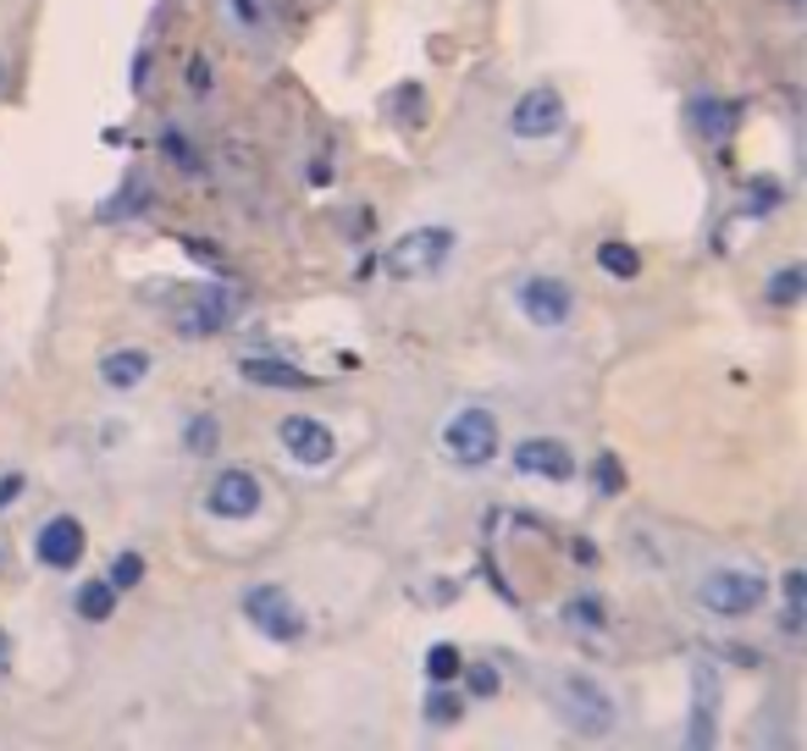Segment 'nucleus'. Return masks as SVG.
<instances>
[{
  "label": "nucleus",
  "mask_w": 807,
  "mask_h": 751,
  "mask_svg": "<svg viewBox=\"0 0 807 751\" xmlns=\"http://www.w3.org/2000/svg\"><path fill=\"white\" fill-rule=\"evenodd\" d=\"M454 255V233L449 227H415L404 233L393 249H387V271L398 283H421V277H437Z\"/></svg>",
  "instance_id": "1"
},
{
  "label": "nucleus",
  "mask_w": 807,
  "mask_h": 751,
  "mask_svg": "<svg viewBox=\"0 0 807 751\" xmlns=\"http://www.w3.org/2000/svg\"><path fill=\"white\" fill-rule=\"evenodd\" d=\"M443 448L454 464H465V470H482L498 458V421L486 415V409H460L449 426H443Z\"/></svg>",
  "instance_id": "2"
},
{
  "label": "nucleus",
  "mask_w": 807,
  "mask_h": 751,
  "mask_svg": "<svg viewBox=\"0 0 807 751\" xmlns=\"http://www.w3.org/2000/svg\"><path fill=\"white\" fill-rule=\"evenodd\" d=\"M764 575H752V570H713V575H702V586H697V597L708 613H719V619H741V613H752L758 602H764Z\"/></svg>",
  "instance_id": "3"
},
{
  "label": "nucleus",
  "mask_w": 807,
  "mask_h": 751,
  "mask_svg": "<svg viewBox=\"0 0 807 751\" xmlns=\"http://www.w3.org/2000/svg\"><path fill=\"white\" fill-rule=\"evenodd\" d=\"M244 613H249V624H255L260 635H272V641H299V635H305V607L288 597L283 586H249V592H244Z\"/></svg>",
  "instance_id": "4"
},
{
  "label": "nucleus",
  "mask_w": 807,
  "mask_h": 751,
  "mask_svg": "<svg viewBox=\"0 0 807 751\" xmlns=\"http://www.w3.org/2000/svg\"><path fill=\"white\" fill-rule=\"evenodd\" d=\"M559 702H564V719H570L575 730H587V735H603V730L614 724V702H609L603 685L587 680V674H564Z\"/></svg>",
  "instance_id": "5"
},
{
  "label": "nucleus",
  "mask_w": 807,
  "mask_h": 751,
  "mask_svg": "<svg viewBox=\"0 0 807 751\" xmlns=\"http://www.w3.org/2000/svg\"><path fill=\"white\" fill-rule=\"evenodd\" d=\"M205 508L216 514V520H249L255 508H260V481L249 475V470H216V481H210V492H205Z\"/></svg>",
  "instance_id": "6"
},
{
  "label": "nucleus",
  "mask_w": 807,
  "mask_h": 751,
  "mask_svg": "<svg viewBox=\"0 0 807 751\" xmlns=\"http://www.w3.org/2000/svg\"><path fill=\"white\" fill-rule=\"evenodd\" d=\"M233 315H238V294L216 283V288H205L199 299H188V309L177 315V332H183V337H210V332L233 326Z\"/></svg>",
  "instance_id": "7"
},
{
  "label": "nucleus",
  "mask_w": 807,
  "mask_h": 751,
  "mask_svg": "<svg viewBox=\"0 0 807 751\" xmlns=\"http://www.w3.org/2000/svg\"><path fill=\"white\" fill-rule=\"evenodd\" d=\"M39 564L45 570H72L78 559H83V547H89V536H83V525L72 520V514H56V520H45L39 525Z\"/></svg>",
  "instance_id": "8"
},
{
  "label": "nucleus",
  "mask_w": 807,
  "mask_h": 751,
  "mask_svg": "<svg viewBox=\"0 0 807 751\" xmlns=\"http://www.w3.org/2000/svg\"><path fill=\"white\" fill-rule=\"evenodd\" d=\"M559 122H564L559 89H531V95H520V106L509 111V128H514L520 139H548V134H559Z\"/></svg>",
  "instance_id": "9"
},
{
  "label": "nucleus",
  "mask_w": 807,
  "mask_h": 751,
  "mask_svg": "<svg viewBox=\"0 0 807 751\" xmlns=\"http://www.w3.org/2000/svg\"><path fill=\"white\" fill-rule=\"evenodd\" d=\"M570 288L559 283V277H531V283H520V309H525V320L531 326H564L570 320Z\"/></svg>",
  "instance_id": "10"
},
{
  "label": "nucleus",
  "mask_w": 807,
  "mask_h": 751,
  "mask_svg": "<svg viewBox=\"0 0 807 751\" xmlns=\"http://www.w3.org/2000/svg\"><path fill=\"white\" fill-rule=\"evenodd\" d=\"M514 470L520 475H542V481H570L575 475V453L564 443H553V437H525L514 448Z\"/></svg>",
  "instance_id": "11"
},
{
  "label": "nucleus",
  "mask_w": 807,
  "mask_h": 751,
  "mask_svg": "<svg viewBox=\"0 0 807 751\" xmlns=\"http://www.w3.org/2000/svg\"><path fill=\"white\" fill-rule=\"evenodd\" d=\"M283 448L294 453L299 464L322 470L326 458H332V432H326L322 421H311V415H288L283 421Z\"/></svg>",
  "instance_id": "12"
},
{
  "label": "nucleus",
  "mask_w": 807,
  "mask_h": 751,
  "mask_svg": "<svg viewBox=\"0 0 807 751\" xmlns=\"http://www.w3.org/2000/svg\"><path fill=\"white\" fill-rule=\"evenodd\" d=\"M145 376H150V354H145V348H117V354H106V359H100V382H106V387H117V393L139 387Z\"/></svg>",
  "instance_id": "13"
},
{
  "label": "nucleus",
  "mask_w": 807,
  "mask_h": 751,
  "mask_svg": "<svg viewBox=\"0 0 807 751\" xmlns=\"http://www.w3.org/2000/svg\"><path fill=\"white\" fill-rule=\"evenodd\" d=\"M713 713H719V696H713V669H697L691 730H686V741H691V747H713Z\"/></svg>",
  "instance_id": "14"
},
{
  "label": "nucleus",
  "mask_w": 807,
  "mask_h": 751,
  "mask_svg": "<svg viewBox=\"0 0 807 751\" xmlns=\"http://www.w3.org/2000/svg\"><path fill=\"white\" fill-rule=\"evenodd\" d=\"M691 122H697V134L708 145H725L736 134V106H725V100H691Z\"/></svg>",
  "instance_id": "15"
},
{
  "label": "nucleus",
  "mask_w": 807,
  "mask_h": 751,
  "mask_svg": "<svg viewBox=\"0 0 807 751\" xmlns=\"http://www.w3.org/2000/svg\"><path fill=\"white\" fill-rule=\"evenodd\" d=\"M238 370H244V382H255V387H311V376H305L299 365H288V359H244Z\"/></svg>",
  "instance_id": "16"
},
{
  "label": "nucleus",
  "mask_w": 807,
  "mask_h": 751,
  "mask_svg": "<svg viewBox=\"0 0 807 751\" xmlns=\"http://www.w3.org/2000/svg\"><path fill=\"white\" fill-rule=\"evenodd\" d=\"M465 719V696L454 691V685H432V696H426V724L432 730H454Z\"/></svg>",
  "instance_id": "17"
},
{
  "label": "nucleus",
  "mask_w": 807,
  "mask_h": 751,
  "mask_svg": "<svg viewBox=\"0 0 807 751\" xmlns=\"http://www.w3.org/2000/svg\"><path fill=\"white\" fill-rule=\"evenodd\" d=\"M460 669H465V658H460L454 641H437V646L426 652V680H432V685H454Z\"/></svg>",
  "instance_id": "18"
},
{
  "label": "nucleus",
  "mask_w": 807,
  "mask_h": 751,
  "mask_svg": "<svg viewBox=\"0 0 807 751\" xmlns=\"http://www.w3.org/2000/svg\"><path fill=\"white\" fill-rule=\"evenodd\" d=\"M111 607H117V586H111V581H89V586H78V613H83L89 624L111 619Z\"/></svg>",
  "instance_id": "19"
},
{
  "label": "nucleus",
  "mask_w": 807,
  "mask_h": 751,
  "mask_svg": "<svg viewBox=\"0 0 807 751\" xmlns=\"http://www.w3.org/2000/svg\"><path fill=\"white\" fill-rule=\"evenodd\" d=\"M598 266H603L609 277H620V283H631V277L642 271V255H637L631 244H598Z\"/></svg>",
  "instance_id": "20"
},
{
  "label": "nucleus",
  "mask_w": 807,
  "mask_h": 751,
  "mask_svg": "<svg viewBox=\"0 0 807 751\" xmlns=\"http://www.w3.org/2000/svg\"><path fill=\"white\" fill-rule=\"evenodd\" d=\"M807 294V277H803V266H786L775 283H769V299L775 304H797Z\"/></svg>",
  "instance_id": "21"
},
{
  "label": "nucleus",
  "mask_w": 807,
  "mask_h": 751,
  "mask_svg": "<svg viewBox=\"0 0 807 751\" xmlns=\"http://www.w3.org/2000/svg\"><path fill=\"white\" fill-rule=\"evenodd\" d=\"M564 624H570V630H603V607H598L592 597L564 602Z\"/></svg>",
  "instance_id": "22"
},
{
  "label": "nucleus",
  "mask_w": 807,
  "mask_h": 751,
  "mask_svg": "<svg viewBox=\"0 0 807 751\" xmlns=\"http://www.w3.org/2000/svg\"><path fill=\"white\" fill-rule=\"evenodd\" d=\"M139 581H145V559H139V553H122V559L111 564V586L128 592V586H139Z\"/></svg>",
  "instance_id": "23"
},
{
  "label": "nucleus",
  "mask_w": 807,
  "mask_h": 751,
  "mask_svg": "<svg viewBox=\"0 0 807 751\" xmlns=\"http://www.w3.org/2000/svg\"><path fill=\"white\" fill-rule=\"evenodd\" d=\"M460 674H465V685H471V696H498V685H503L492 663H476V669H460Z\"/></svg>",
  "instance_id": "24"
},
{
  "label": "nucleus",
  "mask_w": 807,
  "mask_h": 751,
  "mask_svg": "<svg viewBox=\"0 0 807 751\" xmlns=\"http://www.w3.org/2000/svg\"><path fill=\"white\" fill-rule=\"evenodd\" d=\"M183 443H188V453H210V448H216V421H210V415H199V421L183 432Z\"/></svg>",
  "instance_id": "25"
},
{
  "label": "nucleus",
  "mask_w": 807,
  "mask_h": 751,
  "mask_svg": "<svg viewBox=\"0 0 807 751\" xmlns=\"http://www.w3.org/2000/svg\"><path fill=\"white\" fill-rule=\"evenodd\" d=\"M166 155L177 166H199V155H194V145H183V134H166Z\"/></svg>",
  "instance_id": "26"
},
{
  "label": "nucleus",
  "mask_w": 807,
  "mask_h": 751,
  "mask_svg": "<svg viewBox=\"0 0 807 751\" xmlns=\"http://www.w3.org/2000/svg\"><path fill=\"white\" fill-rule=\"evenodd\" d=\"M803 597H807V575H803V570H791V575H786V602H791V607H803Z\"/></svg>",
  "instance_id": "27"
},
{
  "label": "nucleus",
  "mask_w": 807,
  "mask_h": 751,
  "mask_svg": "<svg viewBox=\"0 0 807 751\" xmlns=\"http://www.w3.org/2000/svg\"><path fill=\"white\" fill-rule=\"evenodd\" d=\"M17 492H22V475L11 470V475H0V508H11L17 503Z\"/></svg>",
  "instance_id": "28"
},
{
  "label": "nucleus",
  "mask_w": 807,
  "mask_h": 751,
  "mask_svg": "<svg viewBox=\"0 0 807 751\" xmlns=\"http://www.w3.org/2000/svg\"><path fill=\"white\" fill-rule=\"evenodd\" d=\"M6 674H11V635L0 630V680H6Z\"/></svg>",
  "instance_id": "29"
},
{
  "label": "nucleus",
  "mask_w": 807,
  "mask_h": 751,
  "mask_svg": "<svg viewBox=\"0 0 807 751\" xmlns=\"http://www.w3.org/2000/svg\"><path fill=\"white\" fill-rule=\"evenodd\" d=\"M603 486H609V492L620 486V464H614V458H603Z\"/></svg>",
  "instance_id": "30"
}]
</instances>
